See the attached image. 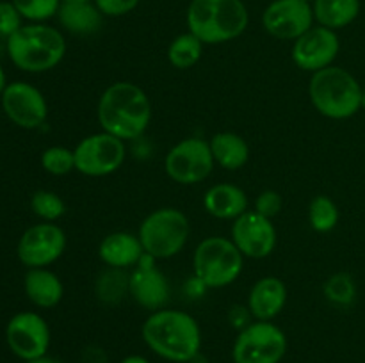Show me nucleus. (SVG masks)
I'll use <instances>...</instances> for the list:
<instances>
[{
    "mask_svg": "<svg viewBox=\"0 0 365 363\" xmlns=\"http://www.w3.org/2000/svg\"><path fill=\"white\" fill-rule=\"evenodd\" d=\"M73 155L78 173L86 177H107L123 166L127 148L123 139L102 130L81 139L73 148Z\"/></svg>",
    "mask_w": 365,
    "mask_h": 363,
    "instance_id": "9",
    "label": "nucleus"
},
{
    "mask_svg": "<svg viewBox=\"0 0 365 363\" xmlns=\"http://www.w3.org/2000/svg\"><path fill=\"white\" fill-rule=\"evenodd\" d=\"M66 249V233L56 223H39L27 228L18 241L16 255L24 265L48 267L63 256Z\"/></svg>",
    "mask_w": 365,
    "mask_h": 363,
    "instance_id": "11",
    "label": "nucleus"
},
{
    "mask_svg": "<svg viewBox=\"0 0 365 363\" xmlns=\"http://www.w3.org/2000/svg\"><path fill=\"white\" fill-rule=\"evenodd\" d=\"M191 224L187 216L175 206L150 212L139 224L138 237L146 255L155 260L177 256L187 244Z\"/></svg>",
    "mask_w": 365,
    "mask_h": 363,
    "instance_id": "6",
    "label": "nucleus"
},
{
    "mask_svg": "<svg viewBox=\"0 0 365 363\" xmlns=\"http://www.w3.org/2000/svg\"><path fill=\"white\" fill-rule=\"evenodd\" d=\"M141 335L157 356L175 363L191 362L202 347L198 322L182 310L163 308L153 312L143 324Z\"/></svg>",
    "mask_w": 365,
    "mask_h": 363,
    "instance_id": "2",
    "label": "nucleus"
},
{
    "mask_svg": "<svg viewBox=\"0 0 365 363\" xmlns=\"http://www.w3.org/2000/svg\"><path fill=\"white\" fill-rule=\"evenodd\" d=\"M232 241L242 256L260 260L269 256L277 248V230L269 217L248 210L232 224Z\"/></svg>",
    "mask_w": 365,
    "mask_h": 363,
    "instance_id": "15",
    "label": "nucleus"
},
{
    "mask_svg": "<svg viewBox=\"0 0 365 363\" xmlns=\"http://www.w3.org/2000/svg\"><path fill=\"white\" fill-rule=\"evenodd\" d=\"M287 352V337L271 320H257L239 331L232 349L234 363H280Z\"/></svg>",
    "mask_w": 365,
    "mask_h": 363,
    "instance_id": "8",
    "label": "nucleus"
},
{
    "mask_svg": "<svg viewBox=\"0 0 365 363\" xmlns=\"http://www.w3.org/2000/svg\"><path fill=\"white\" fill-rule=\"evenodd\" d=\"M93 4L106 16H123L138 7L139 0H93Z\"/></svg>",
    "mask_w": 365,
    "mask_h": 363,
    "instance_id": "34",
    "label": "nucleus"
},
{
    "mask_svg": "<svg viewBox=\"0 0 365 363\" xmlns=\"http://www.w3.org/2000/svg\"><path fill=\"white\" fill-rule=\"evenodd\" d=\"M341 219V212H339L337 203L328 196L319 194L310 201L309 206V223L312 230L317 233H328L334 230Z\"/></svg>",
    "mask_w": 365,
    "mask_h": 363,
    "instance_id": "27",
    "label": "nucleus"
},
{
    "mask_svg": "<svg viewBox=\"0 0 365 363\" xmlns=\"http://www.w3.org/2000/svg\"><path fill=\"white\" fill-rule=\"evenodd\" d=\"M314 18L323 27L339 31L359 18L360 0H316L312 4Z\"/></svg>",
    "mask_w": 365,
    "mask_h": 363,
    "instance_id": "24",
    "label": "nucleus"
},
{
    "mask_svg": "<svg viewBox=\"0 0 365 363\" xmlns=\"http://www.w3.org/2000/svg\"><path fill=\"white\" fill-rule=\"evenodd\" d=\"M20 14L34 23L48 20L56 16L61 7V0H13Z\"/></svg>",
    "mask_w": 365,
    "mask_h": 363,
    "instance_id": "31",
    "label": "nucleus"
},
{
    "mask_svg": "<svg viewBox=\"0 0 365 363\" xmlns=\"http://www.w3.org/2000/svg\"><path fill=\"white\" fill-rule=\"evenodd\" d=\"M93 2V0H61V4H86Z\"/></svg>",
    "mask_w": 365,
    "mask_h": 363,
    "instance_id": "38",
    "label": "nucleus"
},
{
    "mask_svg": "<svg viewBox=\"0 0 365 363\" xmlns=\"http://www.w3.org/2000/svg\"><path fill=\"white\" fill-rule=\"evenodd\" d=\"M245 256L232 238L207 237L196 246L192 270L205 288H223L234 283L242 273Z\"/></svg>",
    "mask_w": 365,
    "mask_h": 363,
    "instance_id": "7",
    "label": "nucleus"
},
{
    "mask_svg": "<svg viewBox=\"0 0 365 363\" xmlns=\"http://www.w3.org/2000/svg\"><path fill=\"white\" fill-rule=\"evenodd\" d=\"M96 116L103 132L134 141L145 134L152 121V103L138 84L114 82L100 96Z\"/></svg>",
    "mask_w": 365,
    "mask_h": 363,
    "instance_id": "1",
    "label": "nucleus"
},
{
    "mask_svg": "<svg viewBox=\"0 0 365 363\" xmlns=\"http://www.w3.org/2000/svg\"><path fill=\"white\" fill-rule=\"evenodd\" d=\"M41 166L53 177H63L75 169L73 149L66 146H50L41 153Z\"/></svg>",
    "mask_w": 365,
    "mask_h": 363,
    "instance_id": "30",
    "label": "nucleus"
},
{
    "mask_svg": "<svg viewBox=\"0 0 365 363\" xmlns=\"http://www.w3.org/2000/svg\"><path fill=\"white\" fill-rule=\"evenodd\" d=\"M214 157L209 141L202 137H187L173 146L164 157V171L180 185H195L212 174Z\"/></svg>",
    "mask_w": 365,
    "mask_h": 363,
    "instance_id": "10",
    "label": "nucleus"
},
{
    "mask_svg": "<svg viewBox=\"0 0 365 363\" xmlns=\"http://www.w3.org/2000/svg\"><path fill=\"white\" fill-rule=\"evenodd\" d=\"M128 276L125 269H116V267H107L106 270L98 274L95 281V294L96 299L103 305H120L128 294Z\"/></svg>",
    "mask_w": 365,
    "mask_h": 363,
    "instance_id": "25",
    "label": "nucleus"
},
{
    "mask_svg": "<svg viewBox=\"0 0 365 363\" xmlns=\"http://www.w3.org/2000/svg\"><path fill=\"white\" fill-rule=\"evenodd\" d=\"M2 109L6 116L20 128H39L48 117V105L38 88L29 82H11L6 85L2 96Z\"/></svg>",
    "mask_w": 365,
    "mask_h": 363,
    "instance_id": "13",
    "label": "nucleus"
},
{
    "mask_svg": "<svg viewBox=\"0 0 365 363\" xmlns=\"http://www.w3.org/2000/svg\"><path fill=\"white\" fill-rule=\"evenodd\" d=\"M324 298L335 306H351L356 299V283L351 274L337 273L327 280Z\"/></svg>",
    "mask_w": 365,
    "mask_h": 363,
    "instance_id": "28",
    "label": "nucleus"
},
{
    "mask_svg": "<svg viewBox=\"0 0 365 363\" xmlns=\"http://www.w3.org/2000/svg\"><path fill=\"white\" fill-rule=\"evenodd\" d=\"M287 302V287L277 276H264L252 287L248 295V312L257 320H273Z\"/></svg>",
    "mask_w": 365,
    "mask_h": 363,
    "instance_id": "18",
    "label": "nucleus"
},
{
    "mask_svg": "<svg viewBox=\"0 0 365 363\" xmlns=\"http://www.w3.org/2000/svg\"><path fill=\"white\" fill-rule=\"evenodd\" d=\"M339 50H341V39H339L337 32L319 25V27L309 28L305 34L294 39L291 57L292 63L299 70L316 73V71L334 64L339 56Z\"/></svg>",
    "mask_w": 365,
    "mask_h": 363,
    "instance_id": "14",
    "label": "nucleus"
},
{
    "mask_svg": "<svg viewBox=\"0 0 365 363\" xmlns=\"http://www.w3.org/2000/svg\"><path fill=\"white\" fill-rule=\"evenodd\" d=\"M6 73H4V70H2V66H0V96H2V93H4V89H6Z\"/></svg>",
    "mask_w": 365,
    "mask_h": 363,
    "instance_id": "37",
    "label": "nucleus"
},
{
    "mask_svg": "<svg viewBox=\"0 0 365 363\" xmlns=\"http://www.w3.org/2000/svg\"><path fill=\"white\" fill-rule=\"evenodd\" d=\"M362 109L365 110V88H362Z\"/></svg>",
    "mask_w": 365,
    "mask_h": 363,
    "instance_id": "39",
    "label": "nucleus"
},
{
    "mask_svg": "<svg viewBox=\"0 0 365 363\" xmlns=\"http://www.w3.org/2000/svg\"><path fill=\"white\" fill-rule=\"evenodd\" d=\"M31 209L45 223H56L66 214V203L52 191H38L31 198Z\"/></svg>",
    "mask_w": 365,
    "mask_h": 363,
    "instance_id": "29",
    "label": "nucleus"
},
{
    "mask_svg": "<svg viewBox=\"0 0 365 363\" xmlns=\"http://www.w3.org/2000/svg\"><path fill=\"white\" fill-rule=\"evenodd\" d=\"M309 96L317 112L328 120H349L362 109L360 82L348 70L334 64L312 73Z\"/></svg>",
    "mask_w": 365,
    "mask_h": 363,
    "instance_id": "5",
    "label": "nucleus"
},
{
    "mask_svg": "<svg viewBox=\"0 0 365 363\" xmlns=\"http://www.w3.org/2000/svg\"><path fill=\"white\" fill-rule=\"evenodd\" d=\"M24 288L29 301L39 308H53L59 305L64 295L61 278L45 267L29 269L24 278Z\"/></svg>",
    "mask_w": 365,
    "mask_h": 363,
    "instance_id": "21",
    "label": "nucleus"
},
{
    "mask_svg": "<svg viewBox=\"0 0 365 363\" xmlns=\"http://www.w3.org/2000/svg\"><path fill=\"white\" fill-rule=\"evenodd\" d=\"M282 206H284V199L277 191H271V189L260 192L255 199V212L264 217H269V219L280 214Z\"/></svg>",
    "mask_w": 365,
    "mask_h": 363,
    "instance_id": "32",
    "label": "nucleus"
},
{
    "mask_svg": "<svg viewBox=\"0 0 365 363\" xmlns=\"http://www.w3.org/2000/svg\"><path fill=\"white\" fill-rule=\"evenodd\" d=\"M7 53L11 63L21 71L43 73L63 60L66 53V39L45 23L21 25L13 36L7 38Z\"/></svg>",
    "mask_w": 365,
    "mask_h": 363,
    "instance_id": "4",
    "label": "nucleus"
},
{
    "mask_svg": "<svg viewBox=\"0 0 365 363\" xmlns=\"http://www.w3.org/2000/svg\"><path fill=\"white\" fill-rule=\"evenodd\" d=\"M312 4L305 0H273L262 14L266 32L278 39H298L312 28Z\"/></svg>",
    "mask_w": 365,
    "mask_h": 363,
    "instance_id": "16",
    "label": "nucleus"
},
{
    "mask_svg": "<svg viewBox=\"0 0 365 363\" xmlns=\"http://www.w3.org/2000/svg\"><path fill=\"white\" fill-rule=\"evenodd\" d=\"M6 340L13 354L31 362L46 356L50 345V327L36 312H20L6 326Z\"/></svg>",
    "mask_w": 365,
    "mask_h": 363,
    "instance_id": "12",
    "label": "nucleus"
},
{
    "mask_svg": "<svg viewBox=\"0 0 365 363\" xmlns=\"http://www.w3.org/2000/svg\"><path fill=\"white\" fill-rule=\"evenodd\" d=\"M203 209L216 219L235 221L248 212V196L234 184H216L207 189L203 196Z\"/></svg>",
    "mask_w": 365,
    "mask_h": 363,
    "instance_id": "20",
    "label": "nucleus"
},
{
    "mask_svg": "<svg viewBox=\"0 0 365 363\" xmlns=\"http://www.w3.org/2000/svg\"><path fill=\"white\" fill-rule=\"evenodd\" d=\"M214 162L223 169L237 171L246 166L250 159V146L235 132H217L209 141Z\"/></svg>",
    "mask_w": 365,
    "mask_h": 363,
    "instance_id": "22",
    "label": "nucleus"
},
{
    "mask_svg": "<svg viewBox=\"0 0 365 363\" xmlns=\"http://www.w3.org/2000/svg\"><path fill=\"white\" fill-rule=\"evenodd\" d=\"M145 255L138 235L127 231H114L106 235L98 246V256L107 267L127 269L138 265Z\"/></svg>",
    "mask_w": 365,
    "mask_h": 363,
    "instance_id": "19",
    "label": "nucleus"
},
{
    "mask_svg": "<svg viewBox=\"0 0 365 363\" xmlns=\"http://www.w3.org/2000/svg\"><path fill=\"white\" fill-rule=\"evenodd\" d=\"M21 18L13 2H0V36H13L21 27Z\"/></svg>",
    "mask_w": 365,
    "mask_h": 363,
    "instance_id": "33",
    "label": "nucleus"
},
{
    "mask_svg": "<svg viewBox=\"0 0 365 363\" xmlns=\"http://www.w3.org/2000/svg\"><path fill=\"white\" fill-rule=\"evenodd\" d=\"M120 363H150V362L146 358H143V356L132 354V356H127V358L121 359Z\"/></svg>",
    "mask_w": 365,
    "mask_h": 363,
    "instance_id": "35",
    "label": "nucleus"
},
{
    "mask_svg": "<svg viewBox=\"0 0 365 363\" xmlns=\"http://www.w3.org/2000/svg\"><path fill=\"white\" fill-rule=\"evenodd\" d=\"M102 16L98 7L93 2L86 4H61L57 11L61 25L71 34L88 36L93 34L102 25Z\"/></svg>",
    "mask_w": 365,
    "mask_h": 363,
    "instance_id": "23",
    "label": "nucleus"
},
{
    "mask_svg": "<svg viewBox=\"0 0 365 363\" xmlns=\"http://www.w3.org/2000/svg\"><path fill=\"white\" fill-rule=\"evenodd\" d=\"M250 14L242 0H191L187 27L203 45L232 41L246 31Z\"/></svg>",
    "mask_w": 365,
    "mask_h": 363,
    "instance_id": "3",
    "label": "nucleus"
},
{
    "mask_svg": "<svg viewBox=\"0 0 365 363\" xmlns=\"http://www.w3.org/2000/svg\"><path fill=\"white\" fill-rule=\"evenodd\" d=\"M128 295L146 310H163L170 302V281L163 270L155 267V258L143 255L135 269L128 276Z\"/></svg>",
    "mask_w": 365,
    "mask_h": 363,
    "instance_id": "17",
    "label": "nucleus"
},
{
    "mask_svg": "<svg viewBox=\"0 0 365 363\" xmlns=\"http://www.w3.org/2000/svg\"><path fill=\"white\" fill-rule=\"evenodd\" d=\"M203 53V43L191 32L177 36L168 46V59L177 70H189L195 66Z\"/></svg>",
    "mask_w": 365,
    "mask_h": 363,
    "instance_id": "26",
    "label": "nucleus"
},
{
    "mask_svg": "<svg viewBox=\"0 0 365 363\" xmlns=\"http://www.w3.org/2000/svg\"><path fill=\"white\" fill-rule=\"evenodd\" d=\"M305 2H309V4H314V2H316V0H305Z\"/></svg>",
    "mask_w": 365,
    "mask_h": 363,
    "instance_id": "40",
    "label": "nucleus"
},
{
    "mask_svg": "<svg viewBox=\"0 0 365 363\" xmlns=\"http://www.w3.org/2000/svg\"><path fill=\"white\" fill-rule=\"evenodd\" d=\"M25 363H61V362L56 358H50V356H41V358L31 359V362H25Z\"/></svg>",
    "mask_w": 365,
    "mask_h": 363,
    "instance_id": "36",
    "label": "nucleus"
}]
</instances>
